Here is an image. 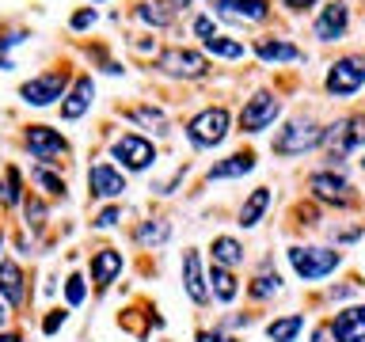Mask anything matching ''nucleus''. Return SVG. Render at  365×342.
Segmentation results:
<instances>
[{
	"label": "nucleus",
	"mask_w": 365,
	"mask_h": 342,
	"mask_svg": "<svg viewBox=\"0 0 365 342\" xmlns=\"http://www.w3.org/2000/svg\"><path fill=\"white\" fill-rule=\"evenodd\" d=\"M324 145V125H319L316 118H293L285 130H278V137H274V152L278 156H304L312 152V148Z\"/></svg>",
	"instance_id": "f257e3e1"
},
{
	"label": "nucleus",
	"mask_w": 365,
	"mask_h": 342,
	"mask_svg": "<svg viewBox=\"0 0 365 342\" xmlns=\"http://www.w3.org/2000/svg\"><path fill=\"white\" fill-rule=\"evenodd\" d=\"M324 145H327L331 164H342V156L365 145V114H346V118H339L335 125H327Z\"/></svg>",
	"instance_id": "f03ea898"
},
{
	"label": "nucleus",
	"mask_w": 365,
	"mask_h": 342,
	"mask_svg": "<svg viewBox=\"0 0 365 342\" xmlns=\"http://www.w3.org/2000/svg\"><path fill=\"white\" fill-rule=\"evenodd\" d=\"M324 88H327V95H335V99H346V95H354L358 88H365V53L339 57V61L327 68Z\"/></svg>",
	"instance_id": "7ed1b4c3"
},
{
	"label": "nucleus",
	"mask_w": 365,
	"mask_h": 342,
	"mask_svg": "<svg viewBox=\"0 0 365 342\" xmlns=\"http://www.w3.org/2000/svg\"><path fill=\"white\" fill-rule=\"evenodd\" d=\"M228 125H232V118H228L225 107H205L187 122V137L194 148H217L228 137Z\"/></svg>",
	"instance_id": "20e7f679"
},
{
	"label": "nucleus",
	"mask_w": 365,
	"mask_h": 342,
	"mask_svg": "<svg viewBox=\"0 0 365 342\" xmlns=\"http://www.w3.org/2000/svg\"><path fill=\"white\" fill-rule=\"evenodd\" d=\"M339 262H342V255L331 247H289V266L297 270V278H304V281L327 278Z\"/></svg>",
	"instance_id": "39448f33"
},
{
	"label": "nucleus",
	"mask_w": 365,
	"mask_h": 342,
	"mask_svg": "<svg viewBox=\"0 0 365 342\" xmlns=\"http://www.w3.org/2000/svg\"><path fill=\"white\" fill-rule=\"evenodd\" d=\"M68 68H53V73H42V76H31L27 84H19V99L31 103V107H50V103L65 99V88H68Z\"/></svg>",
	"instance_id": "423d86ee"
},
{
	"label": "nucleus",
	"mask_w": 365,
	"mask_h": 342,
	"mask_svg": "<svg viewBox=\"0 0 365 342\" xmlns=\"http://www.w3.org/2000/svg\"><path fill=\"white\" fill-rule=\"evenodd\" d=\"M278 114H282V99L274 91H255L240 110V133H262L267 125L278 122Z\"/></svg>",
	"instance_id": "0eeeda50"
},
{
	"label": "nucleus",
	"mask_w": 365,
	"mask_h": 342,
	"mask_svg": "<svg viewBox=\"0 0 365 342\" xmlns=\"http://www.w3.org/2000/svg\"><path fill=\"white\" fill-rule=\"evenodd\" d=\"M110 156L118 160L125 171H145L156 164V145L148 137H137V133H122L118 141L110 145Z\"/></svg>",
	"instance_id": "6e6552de"
},
{
	"label": "nucleus",
	"mask_w": 365,
	"mask_h": 342,
	"mask_svg": "<svg viewBox=\"0 0 365 342\" xmlns=\"http://www.w3.org/2000/svg\"><path fill=\"white\" fill-rule=\"evenodd\" d=\"M23 145H27V152H31L34 160H42V164H53L57 156L68 152V141H65L57 130H50V125H27Z\"/></svg>",
	"instance_id": "1a4fd4ad"
},
{
	"label": "nucleus",
	"mask_w": 365,
	"mask_h": 342,
	"mask_svg": "<svg viewBox=\"0 0 365 342\" xmlns=\"http://www.w3.org/2000/svg\"><path fill=\"white\" fill-rule=\"evenodd\" d=\"M160 68H164L168 76H182V80H198L205 76V57L194 53V50H179V46H171V50L160 53Z\"/></svg>",
	"instance_id": "9d476101"
},
{
	"label": "nucleus",
	"mask_w": 365,
	"mask_h": 342,
	"mask_svg": "<svg viewBox=\"0 0 365 342\" xmlns=\"http://www.w3.org/2000/svg\"><path fill=\"white\" fill-rule=\"evenodd\" d=\"M346 31H350V8L342 0L319 8V16H316V38L319 42H339V38H346Z\"/></svg>",
	"instance_id": "9b49d317"
},
{
	"label": "nucleus",
	"mask_w": 365,
	"mask_h": 342,
	"mask_svg": "<svg viewBox=\"0 0 365 342\" xmlns=\"http://www.w3.org/2000/svg\"><path fill=\"white\" fill-rule=\"evenodd\" d=\"M327 335L335 342H365V304H350L327 323Z\"/></svg>",
	"instance_id": "f8f14e48"
},
{
	"label": "nucleus",
	"mask_w": 365,
	"mask_h": 342,
	"mask_svg": "<svg viewBox=\"0 0 365 342\" xmlns=\"http://www.w3.org/2000/svg\"><path fill=\"white\" fill-rule=\"evenodd\" d=\"M308 187H312V194L319 202H335V205H350L354 202V187L346 175H331V171H316L312 179H308Z\"/></svg>",
	"instance_id": "ddd939ff"
},
{
	"label": "nucleus",
	"mask_w": 365,
	"mask_h": 342,
	"mask_svg": "<svg viewBox=\"0 0 365 342\" xmlns=\"http://www.w3.org/2000/svg\"><path fill=\"white\" fill-rule=\"evenodd\" d=\"M88 190H91V198H118L125 190V175L114 171L110 164H91L88 167Z\"/></svg>",
	"instance_id": "4468645a"
},
{
	"label": "nucleus",
	"mask_w": 365,
	"mask_h": 342,
	"mask_svg": "<svg viewBox=\"0 0 365 342\" xmlns=\"http://www.w3.org/2000/svg\"><path fill=\"white\" fill-rule=\"evenodd\" d=\"M213 8L232 23H262L270 16L267 0H213Z\"/></svg>",
	"instance_id": "2eb2a0df"
},
{
	"label": "nucleus",
	"mask_w": 365,
	"mask_h": 342,
	"mask_svg": "<svg viewBox=\"0 0 365 342\" xmlns=\"http://www.w3.org/2000/svg\"><path fill=\"white\" fill-rule=\"evenodd\" d=\"M91 99H96V84H91V76H76L73 91L61 99V118H65V122L84 118L88 107H91Z\"/></svg>",
	"instance_id": "dca6fc26"
},
{
	"label": "nucleus",
	"mask_w": 365,
	"mask_h": 342,
	"mask_svg": "<svg viewBox=\"0 0 365 342\" xmlns=\"http://www.w3.org/2000/svg\"><path fill=\"white\" fill-rule=\"evenodd\" d=\"M247 171H255V152H251V148L225 156L221 164H213L210 171H205V179H210V182H221V179H244Z\"/></svg>",
	"instance_id": "f3484780"
},
{
	"label": "nucleus",
	"mask_w": 365,
	"mask_h": 342,
	"mask_svg": "<svg viewBox=\"0 0 365 342\" xmlns=\"http://www.w3.org/2000/svg\"><path fill=\"white\" fill-rule=\"evenodd\" d=\"M122 251H114V247H99L96 255H91V281L99 285V289H107V285L122 274Z\"/></svg>",
	"instance_id": "a211bd4d"
},
{
	"label": "nucleus",
	"mask_w": 365,
	"mask_h": 342,
	"mask_svg": "<svg viewBox=\"0 0 365 342\" xmlns=\"http://www.w3.org/2000/svg\"><path fill=\"white\" fill-rule=\"evenodd\" d=\"M182 281H187V293L194 304H205L210 301V289H205V278H202V259L198 251H187L182 255Z\"/></svg>",
	"instance_id": "6ab92c4d"
},
{
	"label": "nucleus",
	"mask_w": 365,
	"mask_h": 342,
	"mask_svg": "<svg viewBox=\"0 0 365 342\" xmlns=\"http://www.w3.org/2000/svg\"><path fill=\"white\" fill-rule=\"evenodd\" d=\"M0 296L16 308L23 304V296H27V289H23V270L11 259H0Z\"/></svg>",
	"instance_id": "aec40b11"
},
{
	"label": "nucleus",
	"mask_w": 365,
	"mask_h": 342,
	"mask_svg": "<svg viewBox=\"0 0 365 342\" xmlns=\"http://www.w3.org/2000/svg\"><path fill=\"white\" fill-rule=\"evenodd\" d=\"M270 209V187H255L247 194V202L240 205V228H255L259 221H262V213Z\"/></svg>",
	"instance_id": "412c9836"
},
{
	"label": "nucleus",
	"mask_w": 365,
	"mask_h": 342,
	"mask_svg": "<svg viewBox=\"0 0 365 342\" xmlns=\"http://www.w3.org/2000/svg\"><path fill=\"white\" fill-rule=\"evenodd\" d=\"M255 53L262 57V61H301V57H304L293 42H285V38H259Z\"/></svg>",
	"instance_id": "4be33fe9"
},
{
	"label": "nucleus",
	"mask_w": 365,
	"mask_h": 342,
	"mask_svg": "<svg viewBox=\"0 0 365 342\" xmlns=\"http://www.w3.org/2000/svg\"><path fill=\"white\" fill-rule=\"evenodd\" d=\"M210 289H213V296H217L221 304H228V301H236L240 281H236L232 270H225V266H217V262H213V270H210Z\"/></svg>",
	"instance_id": "5701e85b"
},
{
	"label": "nucleus",
	"mask_w": 365,
	"mask_h": 342,
	"mask_svg": "<svg viewBox=\"0 0 365 342\" xmlns=\"http://www.w3.org/2000/svg\"><path fill=\"white\" fill-rule=\"evenodd\" d=\"M210 251H213V262L225 266V270H232V266L244 262V247H240V239H232V236H217Z\"/></svg>",
	"instance_id": "b1692460"
},
{
	"label": "nucleus",
	"mask_w": 365,
	"mask_h": 342,
	"mask_svg": "<svg viewBox=\"0 0 365 342\" xmlns=\"http://www.w3.org/2000/svg\"><path fill=\"white\" fill-rule=\"evenodd\" d=\"M301 331H304V316L293 312V316L274 319V323L267 327V335H270V342H297V335H301Z\"/></svg>",
	"instance_id": "393cba45"
},
{
	"label": "nucleus",
	"mask_w": 365,
	"mask_h": 342,
	"mask_svg": "<svg viewBox=\"0 0 365 342\" xmlns=\"http://www.w3.org/2000/svg\"><path fill=\"white\" fill-rule=\"evenodd\" d=\"M205 50H210L213 57H228V61H240L247 50L240 38H225V34H213V38H205Z\"/></svg>",
	"instance_id": "a878e982"
},
{
	"label": "nucleus",
	"mask_w": 365,
	"mask_h": 342,
	"mask_svg": "<svg viewBox=\"0 0 365 342\" xmlns=\"http://www.w3.org/2000/svg\"><path fill=\"white\" fill-rule=\"evenodd\" d=\"M130 118L133 122H141L145 130H153V133H168L171 125H168V114L164 110H156V107H133L130 110Z\"/></svg>",
	"instance_id": "bb28decb"
},
{
	"label": "nucleus",
	"mask_w": 365,
	"mask_h": 342,
	"mask_svg": "<svg viewBox=\"0 0 365 342\" xmlns=\"http://www.w3.org/2000/svg\"><path fill=\"white\" fill-rule=\"evenodd\" d=\"M137 19L148 23V27H168L171 19H175V11H168V4H137Z\"/></svg>",
	"instance_id": "cd10ccee"
},
{
	"label": "nucleus",
	"mask_w": 365,
	"mask_h": 342,
	"mask_svg": "<svg viewBox=\"0 0 365 342\" xmlns=\"http://www.w3.org/2000/svg\"><path fill=\"white\" fill-rule=\"evenodd\" d=\"M133 236H137V244L148 247V244H164V239L171 236V228H168V221H160V217H156V221H145Z\"/></svg>",
	"instance_id": "c85d7f7f"
},
{
	"label": "nucleus",
	"mask_w": 365,
	"mask_h": 342,
	"mask_svg": "<svg viewBox=\"0 0 365 342\" xmlns=\"http://www.w3.org/2000/svg\"><path fill=\"white\" fill-rule=\"evenodd\" d=\"M0 202H4V205L23 202V179H19V171H16V167H8V171H4V182H0Z\"/></svg>",
	"instance_id": "c756f323"
},
{
	"label": "nucleus",
	"mask_w": 365,
	"mask_h": 342,
	"mask_svg": "<svg viewBox=\"0 0 365 342\" xmlns=\"http://www.w3.org/2000/svg\"><path fill=\"white\" fill-rule=\"evenodd\" d=\"M274 293H282L278 274H259V278L251 281V296H255V301H267V296H274Z\"/></svg>",
	"instance_id": "7c9ffc66"
},
{
	"label": "nucleus",
	"mask_w": 365,
	"mask_h": 342,
	"mask_svg": "<svg viewBox=\"0 0 365 342\" xmlns=\"http://www.w3.org/2000/svg\"><path fill=\"white\" fill-rule=\"evenodd\" d=\"M31 179L38 182V187H42L46 194H53V198H65V179H57L53 171H46V167H34V171H31Z\"/></svg>",
	"instance_id": "2f4dec72"
},
{
	"label": "nucleus",
	"mask_w": 365,
	"mask_h": 342,
	"mask_svg": "<svg viewBox=\"0 0 365 342\" xmlns=\"http://www.w3.org/2000/svg\"><path fill=\"white\" fill-rule=\"evenodd\" d=\"M84 293H88V285H84V278H80V274H68V278H65V301L68 304H80V301H84Z\"/></svg>",
	"instance_id": "473e14b6"
},
{
	"label": "nucleus",
	"mask_w": 365,
	"mask_h": 342,
	"mask_svg": "<svg viewBox=\"0 0 365 342\" xmlns=\"http://www.w3.org/2000/svg\"><path fill=\"white\" fill-rule=\"evenodd\" d=\"M96 19H99V11H96V8H80L76 16L68 19V27H73V31H88V27H91V23H96Z\"/></svg>",
	"instance_id": "72a5a7b5"
},
{
	"label": "nucleus",
	"mask_w": 365,
	"mask_h": 342,
	"mask_svg": "<svg viewBox=\"0 0 365 342\" xmlns=\"http://www.w3.org/2000/svg\"><path fill=\"white\" fill-rule=\"evenodd\" d=\"M23 213H27V224H34V228H42V221H46V205H42V202H34V198H27V205H23Z\"/></svg>",
	"instance_id": "f704fd0d"
},
{
	"label": "nucleus",
	"mask_w": 365,
	"mask_h": 342,
	"mask_svg": "<svg viewBox=\"0 0 365 342\" xmlns=\"http://www.w3.org/2000/svg\"><path fill=\"white\" fill-rule=\"evenodd\" d=\"M65 319H68V312H61V308H53V312H50V316L42 319V331H46V335H53V331L61 327Z\"/></svg>",
	"instance_id": "c9c22d12"
},
{
	"label": "nucleus",
	"mask_w": 365,
	"mask_h": 342,
	"mask_svg": "<svg viewBox=\"0 0 365 342\" xmlns=\"http://www.w3.org/2000/svg\"><path fill=\"white\" fill-rule=\"evenodd\" d=\"M118 217H122V209H118V205H110V209H103L96 217V228H114V224H118Z\"/></svg>",
	"instance_id": "e433bc0d"
},
{
	"label": "nucleus",
	"mask_w": 365,
	"mask_h": 342,
	"mask_svg": "<svg viewBox=\"0 0 365 342\" xmlns=\"http://www.w3.org/2000/svg\"><path fill=\"white\" fill-rule=\"evenodd\" d=\"M194 34H198L202 42L213 38V34H217V31H213V19H210V16H198V19H194Z\"/></svg>",
	"instance_id": "4c0bfd02"
},
{
	"label": "nucleus",
	"mask_w": 365,
	"mask_h": 342,
	"mask_svg": "<svg viewBox=\"0 0 365 342\" xmlns=\"http://www.w3.org/2000/svg\"><path fill=\"white\" fill-rule=\"evenodd\" d=\"M198 342H236L232 335H221V331H202Z\"/></svg>",
	"instance_id": "58836bf2"
},
{
	"label": "nucleus",
	"mask_w": 365,
	"mask_h": 342,
	"mask_svg": "<svg viewBox=\"0 0 365 342\" xmlns=\"http://www.w3.org/2000/svg\"><path fill=\"white\" fill-rule=\"evenodd\" d=\"M282 4L289 8V11H308V8L316 4V0H282Z\"/></svg>",
	"instance_id": "ea45409f"
},
{
	"label": "nucleus",
	"mask_w": 365,
	"mask_h": 342,
	"mask_svg": "<svg viewBox=\"0 0 365 342\" xmlns=\"http://www.w3.org/2000/svg\"><path fill=\"white\" fill-rule=\"evenodd\" d=\"M312 342H331V335H327V327H319L316 335H312Z\"/></svg>",
	"instance_id": "a19ab883"
},
{
	"label": "nucleus",
	"mask_w": 365,
	"mask_h": 342,
	"mask_svg": "<svg viewBox=\"0 0 365 342\" xmlns=\"http://www.w3.org/2000/svg\"><path fill=\"white\" fill-rule=\"evenodd\" d=\"M0 327H4V304H0Z\"/></svg>",
	"instance_id": "79ce46f5"
},
{
	"label": "nucleus",
	"mask_w": 365,
	"mask_h": 342,
	"mask_svg": "<svg viewBox=\"0 0 365 342\" xmlns=\"http://www.w3.org/2000/svg\"><path fill=\"white\" fill-rule=\"evenodd\" d=\"M0 244H4V236H0Z\"/></svg>",
	"instance_id": "37998d69"
}]
</instances>
